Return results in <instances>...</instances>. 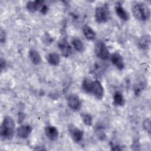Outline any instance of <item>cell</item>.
Here are the masks:
<instances>
[{
    "instance_id": "obj_25",
    "label": "cell",
    "mask_w": 151,
    "mask_h": 151,
    "mask_svg": "<svg viewBox=\"0 0 151 151\" xmlns=\"http://www.w3.org/2000/svg\"><path fill=\"white\" fill-rule=\"evenodd\" d=\"M0 40H1V43H5L6 41V34L5 31H4L2 29H1V33H0Z\"/></svg>"
},
{
    "instance_id": "obj_15",
    "label": "cell",
    "mask_w": 151,
    "mask_h": 151,
    "mask_svg": "<svg viewBox=\"0 0 151 151\" xmlns=\"http://www.w3.org/2000/svg\"><path fill=\"white\" fill-rule=\"evenodd\" d=\"M138 47L142 50H147L150 45V37L149 35L142 36L138 41Z\"/></svg>"
},
{
    "instance_id": "obj_7",
    "label": "cell",
    "mask_w": 151,
    "mask_h": 151,
    "mask_svg": "<svg viewBox=\"0 0 151 151\" xmlns=\"http://www.w3.org/2000/svg\"><path fill=\"white\" fill-rule=\"evenodd\" d=\"M58 47L61 54L64 57H69L72 52V48L70 43L65 39H61L58 41Z\"/></svg>"
},
{
    "instance_id": "obj_16",
    "label": "cell",
    "mask_w": 151,
    "mask_h": 151,
    "mask_svg": "<svg viewBox=\"0 0 151 151\" xmlns=\"http://www.w3.org/2000/svg\"><path fill=\"white\" fill-rule=\"evenodd\" d=\"M42 2H43V1H38V0L34 1H29L27 2V3L26 4L27 9L30 12H32V13L35 12L39 10V8Z\"/></svg>"
},
{
    "instance_id": "obj_6",
    "label": "cell",
    "mask_w": 151,
    "mask_h": 151,
    "mask_svg": "<svg viewBox=\"0 0 151 151\" xmlns=\"http://www.w3.org/2000/svg\"><path fill=\"white\" fill-rule=\"evenodd\" d=\"M67 104L69 108L74 111H78L81 107V101L79 97L76 94H71L67 99Z\"/></svg>"
},
{
    "instance_id": "obj_3",
    "label": "cell",
    "mask_w": 151,
    "mask_h": 151,
    "mask_svg": "<svg viewBox=\"0 0 151 151\" xmlns=\"http://www.w3.org/2000/svg\"><path fill=\"white\" fill-rule=\"evenodd\" d=\"M95 53L98 58L102 60H107L110 58V52L104 42L98 41L94 47Z\"/></svg>"
},
{
    "instance_id": "obj_21",
    "label": "cell",
    "mask_w": 151,
    "mask_h": 151,
    "mask_svg": "<svg viewBox=\"0 0 151 151\" xmlns=\"http://www.w3.org/2000/svg\"><path fill=\"white\" fill-rule=\"evenodd\" d=\"M81 117L83 123L86 126H91L93 124V117L91 114L83 113L81 114Z\"/></svg>"
},
{
    "instance_id": "obj_19",
    "label": "cell",
    "mask_w": 151,
    "mask_h": 151,
    "mask_svg": "<svg viewBox=\"0 0 151 151\" xmlns=\"http://www.w3.org/2000/svg\"><path fill=\"white\" fill-rule=\"evenodd\" d=\"M93 81L89 77L85 78L82 83L83 90L87 93H91L93 89Z\"/></svg>"
},
{
    "instance_id": "obj_1",
    "label": "cell",
    "mask_w": 151,
    "mask_h": 151,
    "mask_svg": "<svg viewBox=\"0 0 151 151\" xmlns=\"http://www.w3.org/2000/svg\"><path fill=\"white\" fill-rule=\"evenodd\" d=\"M15 133V122L10 116L4 117L0 128V135L2 139L11 140Z\"/></svg>"
},
{
    "instance_id": "obj_2",
    "label": "cell",
    "mask_w": 151,
    "mask_h": 151,
    "mask_svg": "<svg viewBox=\"0 0 151 151\" xmlns=\"http://www.w3.org/2000/svg\"><path fill=\"white\" fill-rule=\"evenodd\" d=\"M134 17L140 21H148L150 18V9L145 3L137 2L132 6Z\"/></svg>"
},
{
    "instance_id": "obj_4",
    "label": "cell",
    "mask_w": 151,
    "mask_h": 151,
    "mask_svg": "<svg viewBox=\"0 0 151 151\" xmlns=\"http://www.w3.org/2000/svg\"><path fill=\"white\" fill-rule=\"evenodd\" d=\"M94 17L96 22L99 24L105 23L109 18L108 9L105 6H98L95 9Z\"/></svg>"
},
{
    "instance_id": "obj_12",
    "label": "cell",
    "mask_w": 151,
    "mask_h": 151,
    "mask_svg": "<svg viewBox=\"0 0 151 151\" xmlns=\"http://www.w3.org/2000/svg\"><path fill=\"white\" fill-rule=\"evenodd\" d=\"M115 12L117 15L123 21H127L129 18L128 12L124 9L123 6L120 2H117L115 4Z\"/></svg>"
},
{
    "instance_id": "obj_22",
    "label": "cell",
    "mask_w": 151,
    "mask_h": 151,
    "mask_svg": "<svg viewBox=\"0 0 151 151\" xmlns=\"http://www.w3.org/2000/svg\"><path fill=\"white\" fill-rule=\"evenodd\" d=\"M144 130L149 134L150 133V120L149 118L145 119L142 123Z\"/></svg>"
},
{
    "instance_id": "obj_23",
    "label": "cell",
    "mask_w": 151,
    "mask_h": 151,
    "mask_svg": "<svg viewBox=\"0 0 151 151\" xmlns=\"http://www.w3.org/2000/svg\"><path fill=\"white\" fill-rule=\"evenodd\" d=\"M42 40H43V42L44 44L48 45V44H51L53 40H52V38L48 34V33H45L43 37H42Z\"/></svg>"
},
{
    "instance_id": "obj_17",
    "label": "cell",
    "mask_w": 151,
    "mask_h": 151,
    "mask_svg": "<svg viewBox=\"0 0 151 151\" xmlns=\"http://www.w3.org/2000/svg\"><path fill=\"white\" fill-rule=\"evenodd\" d=\"M83 32L84 37L88 40H94L96 37L95 31L88 25H85L83 26Z\"/></svg>"
},
{
    "instance_id": "obj_10",
    "label": "cell",
    "mask_w": 151,
    "mask_h": 151,
    "mask_svg": "<svg viewBox=\"0 0 151 151\" xmlns=\"http://www.w3.org/2000/svg\"><path fill=\"white\" fill-rule=\"evenodd\" d=\"M32 127L29 124H22L19 126L16 130V133L18 137L21 139H27L31 133Z\"/></svg>"
},
{
    "instance_id": "obj_9",
    "label": "cell",
    "mask_w": 151,
    "mask_h": 151,
    "mask_svg": "<svg viewBox=\"0 0 151 151\" xmlns=\"http://www.w3.org/2000/svg\"><path fill=\"white\" fill-rule=\"evenodd\" d=\"M111 63L119 70H123L124 67V63L121 54L117 52L111 54L110 56Z\"/></svg>"
},
{
    "instance_id": "obj_5",
    "label": "cell",
    "mask_w": 151,
    "mask_h": 151,
    "mask_svg": "<svg viewBox=\"0 0 151 151\" xmlns=\"http://www.w3.org/2000/svg\"><path fill=\"white\" fill-rule=\"evenodd\" d=\"M68 130L71 137L74 142L79 143L83 140L84 137V132L74 124H70L68 126Z\"/></svg>"
},
{
    "instance_id": "obj_20",
    "label": "cell",
    "mask_w": 151,
    "mask_h": 151,
    "mask_svg": "<svg viewBox=\"0 0 151 151\" xmlns=\"http://www.w3.org/2000/svg\"><path fill=\"white\" fill-rule=\"evenodd\" d=\"M71 44L74 47V48H75V50L79 52H82L85 50L84 45L83 41L78 38L75 37L73 38L71 41Z\"/></svg>"
},
{
    "instance_id": "obj_14",
    "label": "cell",
    "mask_w": 151,
    "mask_h": 151,
    "mask_svg": "<svg viewBox=\"0 0 151 151\" xmlns=\"http://www.w3.org/2000/svg\"><path fill=\"white\" fill-rule=\"evenodd\" d=\"M47 60L51 65L57 66L60 63V55L55 52H50L47 56Z\"/></svg>"
},
{
    "instance_id": "obj_8",
    "label": "cell",
    "mask_w": 151,
    "mask_h": 151,
    "mask_svg": "<svg viewBox=\"0 0 151 151\" xmlns=\"http://www.w3.org/2000/svg\"><path fill=\"white\" fill-rule=\"evenodd\" d=\"M93 96L97 100H101L104 96V89L100 81L96 80L93 81L92 92Z\"/></svg>"
},
{
    "instance_id": "obj_24",
    "label": "cell",
    "mask_w": 151,
    "mask_h": 151,
    "mask_svg": "<svg viewBox=\"0 0 151 151\" xmlns=\"http://www.w3.org/2000/svg\"><path fill=\"white\" fill-rule=\"evenodd\" d=\"M42 14H44V15H45L47 12H48V6L44 4V2H43L42 3V4L41 5L40 8H39V10H38Z\"/></svg>"
},
{
    "instance_id": "obj_11",
    "label": "cell",
    "mask_w": 151,
    "mask_h": 151,
    "mask_svg": "<svg viewBox=\"0 0 151 151\" xmlns=\"http://www.w3.org/2000/svg\"><path fill=\"white\" fill-rule=\"evenodd\" d=\"M44 132L46 137L51 141L56 140L59 136V132L58 129L51 125L47 126L44 128Z\"/></svg>"
},
{
    "instance_id": "obj_13",
    "label": "cell",
    "mask_w": 151,
    "mask_h": 151,
    "mask_svg": "<svg viewBox=\"0 0 151 151\" xmlns=\"http://www.w3.org/2000/svg\"><path fill=\"white\" fill-rule=\"evenodd\" d=\"M29 57L32 64L38 65L41 63V57L39 52L36 50L32 49L29 51Z\"/></svg>"
},
{
    "instance_id": "obj_26",
    "label": "cell",
    "mask_w": 151,
    "mask_h": 151,
    "mask_svg": "<svg viewBox=\"0 0 151 151\" xmlns=\"http://www.w3.org/2000/svg\"><path fill=\"white\" fill-rule=\"evenodd\" d=\"M1 61H0V63H1V70L4 68H5V67H6V61H5V60L4 59V58H1V60H0Z\"/></svg>"
},
{
    "instance_id": "obj_18",
    "label": "cell",
    "mask_w": 151,
    "mask_h": 151,
    "mask_svg": "<svg viewBox=\"0 0 151 151\" xmlns=\"http://www.w3.org/2000/svg\"><path fill=\"white\" fill-rule=\"evenodd\" d=\"M113 104L116 106H123L125 104V99L123 94L116 91L113 94Z\"/></svg>"
}]
</instances>
